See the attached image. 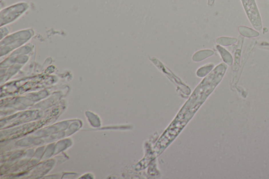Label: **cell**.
Masks as SVG:
<instances>
[{
  "label": "cell",
  "instance_id": "obj_1",
  "mask_svg": "<svg viewBox=\"0 0 269 179\" xmlns=\"http://www.w3.org/2000/svg\"><path fill=\"white\" fill-rule=\"evenodd\" d=\"M243 6L252 25L255 29L260 31L262 29L261 17L256 7L254 0H242Z\"/></svg>",
  "mask_w": 269,
  "mask_h": 179
},
{
  "label": "cell",
  "instance_id": "obj_6",
  "mask_svg": "<svg viewBox=\"0 0 269 179\" xmlns=\"http://www.w3.org/2000/svg\"><path fill=\"white\" fill-rule=\"evenodd\" d=\"M214 67V65H207L201 67L197 71V75L200 77H203L210 72Z\"/></svg>",
  "mask_w": 269,
  "mask_h": 179
},
{
  "label": "cell",
  "instance_id": "obj_4",
  "mask_svg": "<svg viewBox=\"0 0 269 179\" xmlns=\"http://www.w3.org/2000/svg\"><path fill=\"white\" fill-rule=\"evenodd\" d=\"M239 32L243 35L246 37H256L259 34L258 32L254 31L253 29L248 28L246 27H240L239 28Z\"/></svg>",
  "mask_w": 269,
  "mask_h": 179
},
{
  "label": "cell",
  "instance_id": "obj_2",
  "mask_svg": "<svg viewBox=\"0 0 269 179\" xmlns=\"http://www.w3.org/2000/svg\"><path fill=\"white\" fill-rule=\"evenodd\" d=\"M213 54L214 52L210 49L201 50L200 51H198V52L195 53L192 59L194 61L199 62L202 61L204 59H205L208 57L212 55Z\"/></svg>",
  "mask_w": 269,
  "mask_h": 179
},
{
  "label": "cell",
  "instance_id": "obj_3",
  "mask_svg": "<svg viewBox=\"0 0 269 179\" xmlns=\"http://www.w3.org/2000/svg\"><path fill=\"white\" fill-rule=\"evenodd\" d=\"M217 48L219 53H220L224 61L228 64L231 65L232 62V57L230 53L228 52L226 49H224L220 46L218 45Z\"/></svg>",
  "mask_w": 269,
  "mask_h": 179
},
{
  "label": "cell",
  "instance_id": "obj_5",
  "mask_svg": "<svg viewBox=\"0 0 269 179\" xmlns=\"http://www.w3.org/2000/svg\"><path fill=\"white\" fill-rule=\"evenodd\" d=\"M237 42V39L235 38H230L226 37H222L218 39L217 42L222 45L228 46L234 44Z\"/></svg>",
  "mask_w": 269,
  "mask_h": 179
}]
</instances>
